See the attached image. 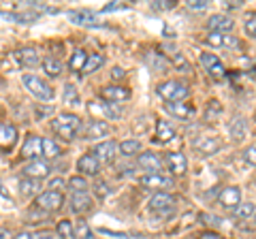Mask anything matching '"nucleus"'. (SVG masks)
Here are the masks:
<instances>
[{
    "label": "nucleus",
    "mask_w": 256,
    "mask_h": 239,
    "mask_svg": "<svg viewBox=\"0 0 256 239\" xmlns=\"http://www.w3.org/2000/svg\"><path fill=\"white\" fill-rule=\"evenodd\" d=\"M52 128L60 139L73 141L77 137L79 128H82V120H79L77 116H73V114H60V118H56L52 122Z\"/></svg>",
    "instance_id": "nucleus-1"
},
{
    "label": "nucleus",
    "mask_w": 256,
    "mask_h": 239,
    "mask_svg": "<svg viewBox=\"0 0 256 239\" xmlns=\"http://www.w3.org/2000/svg\"><path fill=\"white\" fill-rule=\"evenodd\" d=\"M158 94L166 102H182L184 98L188 96V88L184 84H180V82H175V79H169V82L158 86Z\"/></svg>",
    "instance_id": "nucleus-2"
},
{
    "label": "nucleus",
    "mask_w": 256,
    "mask_h": 239,
    "mask_svg": "<svg viewBox=\"0 0 256 239\" xmlns=\"http://www.w3.org/2000/svg\"><path fill=\"white\" fill-rule=\"evenodd\" d=\"M175 205H178V201H175V196L169 192H156L150 198V210L158 214V216H169V214H173Z\"/></svg>",
    "instance_id": "nucleus-3"
},
{
    "label": "nucleus",
    "mask_w": 256,
    "mask_h": 239,
    "mask_svg": "<svg viewBox=\"0 0 256 239\" xmlns=\"http://www.w3.org/2000/svg\"><path fill=\"white\" fill-rule=\"evenodd\" d=\"M24 86L30 90V94H34L36 98H41V100H52L54 98V90H52V86L50 84H45L43 79H38L36 75H24Z\"/></svg>",
    "instance_id": "nucleus-4"
},
{
    "label": "nucleus",
    "mask_w": 256,
    "mask_h": 239,
    "mask_svg": "<svg viewBox=\"0 0 256 239\" xmlns=\"http://www.w3.org/2000/svg\"><path fill=\"white\" fill-rule=\"evenodd\" d=\"M64 203V196L62 192H58V190H47V192L43 194H38L36 196V207L38 210H45V212H56V210H60Z\"/></svg>",
    "instance_id": "nucleus-5"
},
{
    "label": "nucleus",
    "mask_w": 256,
    "mask_h": 239,
    "mask_svg": "<svg viewBox=\"0 0 256 239\" xmlns=\"http://www.w3.org/2000/svg\"><path fill=\"white\" fill-rule=\"evenodd\" d=\"M201 64H203V68L212 77H216V79H222L224 77V64L220 62V58L216 54H203L201 56Z\"/></svg>",
    "instance_id": "nucleus-6"
},
{
    "label": "nucleus",
    "mask_w": 256,
    "mask_h": 239,
    "mask_svg": "<svg viewBox=\"0 0 256 239\" xmlns=\"http://www.w3.org/2000/svg\"><path fill=\"white\" fill-rule=\"evenodd\" d=\"M22 154L30 158V160H38V156H45L43 154V139L36 137V134H30L22 148Z\"/></svg>",
    "instance_id": "nucleus-7"
},
{
    "label": "nucleus",
    "mask_w": 256,
    "mask_h": 239,
    "mask_svg": "<svg viewBox=\"0 0 256 239\" xmlns=\"http://www.w3.org/2000/svg\"><path fill=\"white\" fill-rule=\"evenodd\" d=\"M239 201H242V190L237 186H226L220 192V205L226 207V210H237V207L242 205Z\"/></svg>",
    "instance_id": "nucleus-8"
},
{
    "label": "nucleus",
    "mask_w": 256,
    "mask_h": 239,
    "mask_svg": "<svg viewBox=\"0 0 256 239\" xmlns=\"http://www.w3.org/2000/svg\"><path fill=\"white\" fill-rule=\"evenodd\" d=\"M24 175L30 180H43L50 175V164L45 160H41V158H38V160H30L26 166H24Z\"/></svg>",
    "instance_id": "nucleus-9"
},
{
    "label": "nucleus",
    "mask_w": 256,
    "mask_h": 239,
    "mask_svg": "<svg viewBox=\"0 0 256 239\" xmlns=\"http://www.w3.org/2000/svg\"><path fill=\"white\" fill-rule=\"evenodd\" d=\"M100 96L109 102H124L130 98V90H126L122 86H107L100 90Z\"/></svg>",
    "instance_id": "nucleus-10"
},
{
    "label": "nucleus",
    "mask_w": 256,
    "mask_h": 239,
    "mask_svg": "<svg viewBox=\"0 0 256 239\" xmlns=\"http://www.w3.org/2000/svg\"><path fill=\"white\" fill-rule=\"evenodd\" d=\"M141 184L150 190H162V188H171L173 180L164 178L162 173H148L146 178H141Z\"/></svg>",
    "instance_id": "nucleus-11"
},
{
    "label": "nucleus",
    "mask_w": 256,
    "mask_h": 239,
    "mask_svg": "<svg viewBox=\"0 0 256 239\" xmlns=\"http://www.w3.org/2000/svg\"><path fill=\"white\" fill-rule=\"evenodd\" d=\"M235 26V22L228 18V15H212L210 20H207V28L212 30V32H230Z\"/></svg>",
    "instance_id": "nucleus-12"
},
{
    "label": "nucleus",
    "mask_w": 256,
    "mask_h": 239,
    "mask_svg": "<svg viewBox=\"0 0 256 239\" xmlns=\"http://www.w3.org/2000/svg\"><path fill=\"white\" fill-rule=\"evenodd\" d=\"M68 18L77 26H88V28H94V26H102V24L96 20V15L90 11H68Z\"/></svg>",
    "instance_id": "nucleus-13"
},
{
    "label": "nucleus",
    "mask_w": 256,
    "mask_h": 239,
    "mask_svg": "<svg viewBox=\"0 0 256 239\" xmlns=\"http://www.w3.org/2000/svg\"><path fill=\"white\" fill-rule=\"evenodd\" d=\"M166 166L171 169L173 175H184L188 169V160L182 152H171V154H166Z\"/></svg>",
    "instance_id": "nucleus-14"
},
{
    "label": "nucleus",
    "mask_w": 256,
    "mask_h": 239,
    "mask_svg": "<svg viewBox=\"0 0 256 239\" xmlns=\"http://www.w3.org/2000/svg\"><path fill=\"white\" fill-rule=\"evenodd\" d=\"M77 169H79V173H84V175H96L98 169H100V160L94 154H86V156H82L77 160Z\"/></svg>",
    "instance_id": "nucleus-15"
},
{
    "label": "nucleus",
    "mask_w": 256,
    "mask_h": 239,
    "mask_svg": "<svg viewBox=\"0 0 256 239\" xmlns=\"http://www.w3.org/2000/svg\"><path fill=\"white\" fill-rule=\"evenodd\" d=\"M139 166L143 171H148V173H158L160 169H162V160H160L158 154L146 152V154L139 156Z\"/></svg>",
    "instance_id": "nucleus-16"
},
{
    "label": "nucleus",
    "mask_w": 256,
    "mask_h": 239,
    "mask_svg": "<svg viewBox=\"0 0 256 239\" xmlns=\"http://www.w3.org/2000/svg\"><path fill=\"white\" fill-rule=\"evenodd\" d=\"M0 141H2V150H11L15 146V141H18V128H15L13 124L9 122H2L0 124Z\"/></svg>",
    "instance_id": "nucleus-17"
},
{
    "label": "nucleus",
    "mask_w": 256,
    "mask_h": 239,
    "mask_svg": "<svg viewBox=\"0 0 256 239\" xmlns=\"http://www.w3.org/2000/svg\"><path fill=\"white\" fill-rule=\"evenodd\" d=\"M70 210L73 214H86L92 210V196L88 192H75L70 198Z\"/></svg>",
    "instance_id": "nucleus-18"
},
{
    "label": "nucleus",
    "mask_w": 256,
    "mask_h": 239,
    "mask_svg": "<svg viewBox=\"0 0 256 239\" xmlns=\"http://www.w3.org/2000/svg\"><path fill=\"white\" fill-rule=\"evenodd\" d=\"M114 154H116V143L114 141H102L94 148V156L98 158L100 162H109L111 158H114Z\"/></svg>",
    "instance_id": "nucleus-19"
},
{
    "label": "nucleus",
    "mask_w": 256,
    "mask_h": 239,
    "mask_svg": "<svg viewBox=\"0 0 256 239\" xmlns=\"http://www.w3.org/2000/svg\"><path fill=\"white\" fill-rule=\"evenodd\" d=\"M18 56H20V64L28 66V68H34V66L41 64V56H38L36 50H32V47H26V50H22Z\"/></svg>",
    "instance_id": "nucleus-20"
},
{
    "label": "nucleus",
    "mask_w": 256,
    "mask_h": 239,
    "mask_svg": "<svg viewBox=\"0 0 256 239\" xmlns=\"http://www.w3.org/2000/svg\"><path fill=\"white\" fill-rule=\"evenodd\" d=\"M109 132V124L107 122H90L86 128V139H100L105 137V134Z\"/></svg>",
    "instance_id": "nucleus-21"
},
{
    "label": "nucleus",
    "mask_w": 256,
    "mask_h": 239,
    "mask_svg": "<svg viewBox=\"0 0 256 239\" xmlns=\"http://www.w3.org/2000/svg\"><path fill=\"white\" fill-rule=\"evenodd\" d=\"M88 56L84 50H75L73 52V56H70V60H68V68L73 70V73H77V70H84L86 68V64H88Z\"/></svg>",
    "instance_id": "nucleus-22"
},
{
    "label": "nucleus",
    "mask_w": 256,
    "mask_h": 239,
    "mask_svg": "<svg viewBox=\"0 0 256 239\" xmlns=\"http://www.w3.org/2000/svg\"><path fill=\"white\" fill-rule=\"evenodd\" d=\"M220 148H222V143H220L218 137H205L203 141L196 143V150H198L201 154H216Z\"/></svg>",
    "instance_id": "nucleus-23"
},
{
    "label": "nucleus",
    "mask_w": 256,
    "mask_h": 239,
    "mask_svg": "<svg viewBox=\"0 0 256 239\" xmlns=\"http://www.w3.org/2000/svg\"><path fill=\"white\" fill-rule=\"evenodd\" d=\"M173 137H175V130H173L166 122H158V124H156V141H160V143H169Z\"/></svg>",
    "instance_id": "nucleus-24"
},
{
    "label": "nucleus",
    "mask_w": 256,
    "mask_h": 239,
    "mask_svg": "<svg viewBox=\"0 0 256 239\" xmlns=\"http://www.w3.org/2000/svg\"><path fill=\"white\" fill-rule=\"evenodd\" d=\"M43 68L50 77H58L62 73V62L58 58H54V56H47V58L43 60Z\"/></svg>",
    "instance_id": "nucleus-25"
},
{
    "label": "nucleus",
    "mask_w": 256,
    "mask_h": 239,
    "mask_svg": "<svg viewBox=\"0 0 256 239\" xmlns=\"http://www.w3.org/2000/svg\"><path fill=\"white\" fill-rule=\"evenodd\" d=\"M228 132H230V139H235V141H242L246 137V122L242 118H237L233 120V122L228 124Z\"/></svg>",
    "instance_id": "nucleus-26"
},
{
    "label": "nucleus",
    "mask_w": 256,
    "mask_h": 239,
    "mask_svg": "<svg viewBox=\"0 0 256 239\" xmlns=\"http://www.w3.org/2000/svg\"><path fill=\"white\" fill-rule=\"evenodd\" d=\"M166 111H169L171 116H175V118H182V120H186V118L192 116V109L186 107V105H180V102H169V105H166Z\"/></svg>",
    "instance_id": "nucleus-27"
},
{
    "label": "nucleus",
    "mask_w": 256,
    "mask_h": 239,
    "mask_svg": "<svg viewBox=\"0 0 256 239\" xmlns=\"http://www.w3.org/2000/svg\"><path fill=\"white\" fill-rule=\"evenodd\" d=\"M58 237L60 239H75V224L68 220L58 222Z\"/></svg>",
    "instance_id": "nucleus-28"
},
{
    "label": "nucleus",
    "mask_w": 256,
    "mask_h": 239,
    "mask_svg": "<svg viewBox=\"0 0 256 239\" xmlns=\"http://www.w3.org/2000/svg\"><path fill=\"white\" fill-rule=\"evenodd\" d=\"M120 152H122L124 156H132V154L141 152V143L137 139H126V141L120 143Z\"/></svg>",
    "instance_id": "nucleus-29"
},
{
    "label": "nucleus",
    "mask_w": 256,
    "mask_h": 239,
    "mask_svg": "<svg viewBox=\"0 0 256 239\" xmlns=\"http://www.w3.org/2000/svg\"><path fill=\"white\" fill-rule=\"evenodd\" d=\"M64 102L66 105H70V107H75V105H79V92H77V88L73 86V84H66L64 86Z\"/></svg>",
    "instance_id": "nucleus-30"
},
{
    "label": "nucleus",
    "mask_w": 256,
    "mask_h": 239,
    "mask_svg": "<svg viewBox=\"0 0 256 239\" xmlns=\"http://www.w3.org/2000/svg\"><path fill=\"white\" fill-rule=\"evenodd\" d=\"M102 64H105V56L102 54H92L90 58H88V64L84 68V73H94V70H98Z\"/></svg>",
    "instance_id": "nucleus-31"
},
{
    "label": "nucleus",
    "mask_w": 256,
    "mask_h": 239,
    "mask_svg": "<svg viewBox=\"0 0 256 239\" xmlns=\"http://www.w3.org/2000/svg\"><path fill=\"white\" fill-rule=\"evenodd\" d=\"M92 228L86 220H77L75 222V239H92Z\"/></svg>",
    "instance_id": "nucleus-32"
},
{
    "label": "nucleus",
    "mask_w": 256,
    "mask_h": 239,
    "mask_svg": "<svg viewBox=\"0 0 256 239\" xmlns=\"http://www.w3.org/2000/svg\"><path fill=\"white\" fill-rule=\"evenodd\" d=\"M20 190H22V194H24V196L34 194L36 190H38V180H30V178L22 180V182H20Z\"/></svg>",
    "instance_id": "nucleus-33"
},
{
    "label": "nucleus",
    "mask_w": 256,
    "mask_h": 239,
    "mask_svg": "<svg viewBox=\"0 0 256 239\" xmlns=\"http://www.w3.org/2000/svg\"><path fill=\"white\" fill-rule=\"evenodd\" d=\"M43 154H45V158L60 156V146L54 139H43Z\"/></svg>",
    "instance_id": "nucleus-34"
},
{
    "label": "nucleus",
    "mask_w": 256,
    "mask_h": 239,
    "mask_svg": "<svg viewBox=\"0 0 256 239\" xmlns=\"http://www.w3.org/2000/svg\"><path fill=\"white\" fill-rule=\"evenodd\" d=\"M235 216L237 218H242V220H246V218H252V216H256V210H254V203H242L235 210Z\"/></svg>",
    "instance_id": "nucleus-35"
},
{
    "label": "nucleus",
    "mask_w": 256,
    "mask_h": 239,
    "mask_svg": "<svg viewBox=\"0 0 256 239\" xmlns=\"http://www.w3.org/2000/svg\"><path fill=\"white\" fill-rule=\"evenodd\" d=\"M68 188L73 190V194L75 192H88V182L84 178H77V175H75V178L68 180Z\"/></svg>",
    "instance_id": "nucleus-36"
},
{
    "label": "nucleus",
    "mask_w": 256,
    "mask_h": 239,
    "mask_svg": "<svg viewBox=\"0 0 256 239\" xmlns=\"http://www.w3.org/2000/svg\"><path fill=\"white\" fill-rule=\"evenodd\" d=\"M207 43L214 45V47H224V45H226V36H224L222 32H210V36H207Z\"/></svg>",
    "instance_id": "nucleus-37"
},
{
    "label": "nucleus",
    "mask_w": 256,
    "mask_h": 239,
    "mask_svg": "<svg viewBox=\"0 0 256 239\" xmlns=\"http://www.w3.org/2000/svg\"><path fill=\"white\" fill-rule=\"evenodd\" d=\"M15 58H18V54H9V58H6V54H4V56H2V68H4V70L9 68V73L18 68L20 62H15Z\"/></svg>",
    "instance_id": "nucleus-38"
},
{
    "label": "nucleus",
    "mask_w": 256,
    "mask_h": 239,
    "mask_svg": "<svg viewBox=\"0 0 256 239\" xmlns=\"http://www.w3.org/2000/svg\"><path fill=\"white\" fill-rule=\"evenodd\" d=\"M94 194L98 198H105V196L111 194V188L105 184V182H96V184H94Z\"/></svg>",
    "instance_id": "nucleus-39"
},
{
    "label": "nucleus",
    "mask_w": 256,
    "mask_h": 239,
    "mask_svg": "<svg viewBox=\"0 0 256 239\" xmlns=\"http://www.w3.org/2000/svg\"><path fill=\"white\" fill-rule=\"evenodd\" d=\"M207 6H210L207 0H188V9L190 11H205Z\"/></svg>",
    "instance_id": "nucleus-40"
},
{
    "label": "nucleus",
    "mask_w": 256,
    "mask_h": 239,
    "mask_svg": "<svg viewBox=\"0 0 256 239\" xmlns=\"http://www.w3.org/2000/svg\"><path fill=\"white\" fill-rule=\"evenodd\" d=\"M173 64L178 66V68H182L184 73H188V70H190V64L186 62V58H184L182 54H178V56H175V58H173Z\"/></svg>",
    "instance_id": "nucleus-41"
},
{
    "label": "nucleus",
    "mask_w": 256,
    "mask_h": 239,
    "mask_svg": "<svg viewBox=\"0 0 256 239\" xmlns=\"http://www.w3.org/2000/svg\"><path fill=\"white\" fill-rule=\"evenodd\" d=\"M122 9H128V2H111V4H105V6H102V13H109V11H122Z\"/></svg>",
    "instance_id": "nucleus-42"
},
{
    "label": "nucleus",
    "mask_w": 256,
    "mask_h": 239,
    "mask_svg": "<svg viewBox=\"0 0 256 239\" xmlns=\"http://www.w3.org/2000/svg\"><path fill=\"white\" fill-rule=\"evenodd\" d=\"M244 158H246V160L250 162L252 166H256V146H250V148H248L246 152H244Z\"/></svg>",
    "instance_id": "nucleus-43"
},
{
    "label": "nucleus",
    "mask_w": 256,
    "mask_h": 239,
    "mask_svg": "<svg viewBox=\"0 0 256 239\" xmlns=\"http://www.w3.org/2000/svg\"><path fill=\"white\" fill-rule=\"evenodd\" d=\"M246 32L256 36V15H250V18L246 20Z\"/></svg>",
    "instance_id": "nucleus-44"
},
{
    "label": "nucleus",
    "mask_w": 256,
    "mask_h": 239,
    "mask_svg": "<svg viewBox=\"0 0 256 239\" xmlns=\"http://www.w3.org/2000/svg\"><path fill=\"white\" fill-rule=\"evenodd\" d=\"M154 6H156V9H162V11H166V9H173V6H175V2H173V0H166L164 4H162V2H156Z\"/></svg>",
    "instance_id": "nucleus-45"
},
{
    "label": "nucleus",
    "mask_w": 256,
    "mask_h": 239,
    "mask_svg": "<svg viewBox=\"0 0 256 239\" xmlns=\"http://www.w3.org/2000/svg\"><path fill=\"white\" fill-rule=\"evenodd\" d=\"M62 186H64V180H62V178H58V180H52V182H50V190L62 188Z\"/></svg>",
    "instance_id": "nucleus-46"
},
{
    "label": "nucleus",
    "mask_w": 256,
    "mask_h": 239,
    "mask_svg": "<svg viewBox=\"0 0 256 239\" xmlns=\"http://www.w3.org/2000/svg\"><path fill=\"white\" fill-rule=\"evenodd\" d=\"M111 75H114V79H122L126 73H124V68H120V66H116L114 68V73H111Z\"/></svg>",
    "instance_id": "nucleus-47"
},
{
    "label": "nucleus",
    "mask_w": 256,
    "mask_h": 239,
    "mask_svg": "<svg viewBox=\"0 0 256 239\" xmlns=\"http://www.w3.org/2000/svg\"><path fill=\"white\" fill-rule=\"evenodd\" d=\"M15 239H36V235H32V233H26V230H22L20 235H15Z\"/></svg>",
    "instance_id": "nucleus-48"
},
{
    "label": "nucleus",
    "mask_w": 256,
    "mask_h": 239,
    "mask_svg": "<svg viewBox=\"0 0 256 239\" xmlns=\"http://www.w3.org/2000/svg\"><path fill=\"white\" fill-rule=\"evenodd\" d=\"M36 239H60L58 235H54V233H38Z\"/></svg>",
    "instance_id": "nucleus-49"
},
{
    "label": "nucleus",
    "mask_w": 256,
    "mask_h": 239,
    "mask_svg": "<svg viewBox=\"0 0 256 239\" xmlns=\"http://www.w3.org/2000/svg\"><path fill=\"white\" fill-rule=\"evenodd\" d=\"M201 239H224V237L216 235V233H203V235H201Z\"/></svg>",
    "instance_id": "nucleus-50"
},
{
    "label": "nucleus",
    "mask_w": 256,
    "mask_h": 239,
    "mask_svg": "<svg viewBox=\"0 0 256 239\" xmlns=\"http://www.w3.org/2000/svg\"><path fill=\"white\" fill-rule=\"evenodd\" d=\"M2 239H11V235L6 233V228H2Z\"/></svg>",
    "instance_id": "nucleus-51"
},
{
    "label": "nucleus",
    "mask_w": 256,
    "mask_h": 239,
    "mask_svg": "<svg viewBox=\"0 0 256 239\" xmlns=\"http://www.w3.org/2000/svg\"><path fill=\"white\" fill-rule=\"evenodd\" d=\"M254 220H256V216H254Z\"/></svg>",
    "instance_id": "nucleus-52"
}]
</instances>
